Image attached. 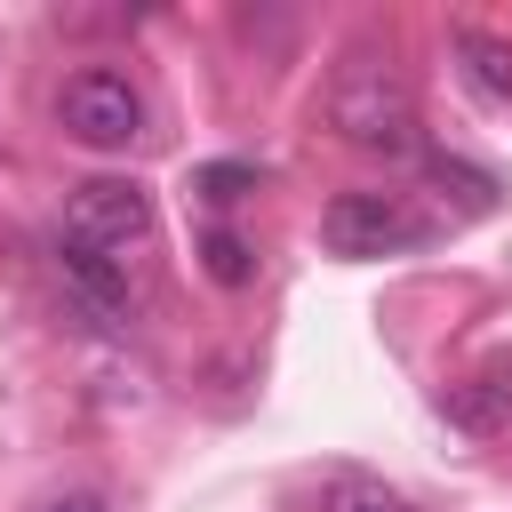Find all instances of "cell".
Wrapping results in <instances>:
<instances>
[{
  "label": "cell",
  "instance_id": "2",
  "mask_svg": "<svg viewBox=\"0 0 512 512\" xmlns=\"http://www.w3.org/2000/svg\"><path fill=\"white\" fill-rule=\"evenodd\" d=\"M152 192L144 184H128V176H88V184H72V200H64V240H80V248H96V256H112V264H128V256H144L152 248Z\"/></svg>",
  "mask_w": 512,
  "mask_h": 512
},
{
  "label": "cell",
  "instance_id": "3",
  "mask_svg": "<svg viewBox=\"0 0 512 512\" xmlns=\"http://www.w3.org/2000/svg\"><path fill=\"white\" fill-rule=\"evenodd\" d=\"M56 120H64V136L88 144V152H128V144L144 136V96H136L128 72L88 64V72H72V80L56 88Z\"/></svg>",
  "mask_w": 512,
  "mask_h": 512
},
{
  "label": "cell",
  "instance_id": "6",
  "mask_svg": "<svg viewBox=\"0 0 512 512\" xmlns=\"http://www.w3.org/2000/svg\"><path fill=\"white\" fill-rule=\"evenodd\" d=\"M440 416L472 440H512V360H488L440 392Z\"/></svg>",
  "mask_w": 512,
  "mask_h": 512
},
{
  "label": "cell",
  "instance_id": "10",
  "mask_svg": "<svg viewBox=\"0 0 512 512\" xmlns=\"http://www.w3.org/2000/svg\"><path fill=\"white\" fill-rule=\"evenodd\" d=\"M424 168H432L440 200L456 192V208H496V176H488V168H472V160H448V152H432Z\"/></svg>",
  "mask_w": 512,
  "mask_h": 512
},
{
  "label": "cell",
  "instance_id": "4",
  "mask_svg": "<svg viewBox=\"0 0 512 512\" xmlns=\"http://www.w3.org/2000/svg\"><path fill=\"white\" fill-rule=\"evenodd\" d=\"M424 232H432V224H424L400 192H336V200L320 208L328 256H352V264H368V256H408Z\"/></svg>",
  "mask_w": 512,
  "mask_h": 512
},
{
  "label": "cell",
  "instance_id": "8",
  "mask_svg": "<svg viewBox=\"0 0 512 512\" xmlns=\"http://www.w3.org/2000/svg\"><path fill=\"white\" fill-rule=\"evenodd\" d=\"M320 512H416L400 488H384V480H368V472H328V488H320Z\"/></svg>",
  "mask_w": 512,
  "mask_h": 512
},
{
  "label": "cell",
  "instance_id": "11",
  "mask_svg": "<svg viewBox=\"0 0 512 512\" xmlns=\"http://www.w3.org/2000/svg\"><path fill=\"white\" fill-rule=\"evenodd\" d=\"M192 192H200V200H216V208H232V200H248V192H256V160H208V168L192 176Z\"/></svg>",
  "mask_w": 512,
  "mask_h": 512
},
{
  "label": "cell",
  "instance_id": "7",
  "mask_svg": "<svg viewBox=\"0 0 512 512\" xmlns=\"http://www.w3.org/2000/svg\"><path fill=\"white\" fill-rule=\"evenodd\" d=\"M448 48H456L464 80H472L488 104H512V40H496V32H480V24H456Z\"/></svg>",
  "mask_w": 512,
  "mask_h": 512
},
{
  "label": "cell",
  "instance_id": "9",
  "mask_svg": "<svg viewBox=\"0 0 512 512\" xmlns=\"http://www.w3.org/2000/svg\"><path fill=\"white\" fill-rule=\"evenodd\" d=\"M200 264H208L216 288H248V280H256V248H248L240 232H224V224L200 232Z\"/></svg>",
  "mask_w": 512,
  "mask_h": 512
},
{
  "label": "cell",
  "instance_id": "12",
  "mask_svg": "<svg viewBox=\"0 0 512 512\" xmlns=\"http://www.w3.org/2000/svg\"><path fill=\"white\" fill-rule=\"evenodd\" d=\"M48 512H104V504H96V496H56Z\"/></svg>",
  "mask_w": 512,
  "mask_h": 512
},
{
  "label": "cell",
  "instance_id": "5",
  "mask_svg": "<svg viewBox=\"0 0 512 512\" xmlns=\"http://www.w3.org/2000/svg\"><path fill=\"white\" fill-rule=\"evenodd\" d=\"M56 280H64V296H72L96 328H128V312H136L128 264L96 256V248H80V240H56Z\"/></svg>",
  "mask_w": 512,
  "mask_h": 512
},
{
  "label": "cell",
  "instance_id": "1",
  "mask_svg": "<svg viewBox=\"0 0 512 512\" xmlns=\"http://www.w3.org/2000/svg\"><path fill=\"white\" fill-rule=\"evenodd\" d=\"M328 128L352 144V152H384V160H400V152H416V96H408V80L392 72V56H344V72H336V88H328Z\"/></svg>",
  "mask_w": 512,
  "mask_h": 512
}]
</instances>
